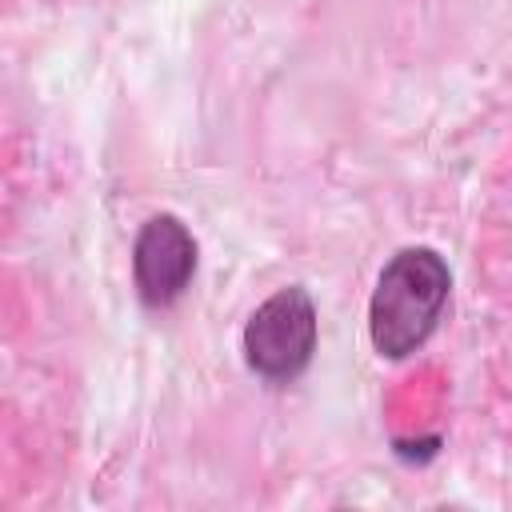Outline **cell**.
Here are the masks:
<instances>
[{
	"instance_id": "1",
	"label": "cell",
	"mask_w": 512,
	"mask_h": 512,
	"mask_svg": "<svg viewBox=\"0 0 512 512\" xmlns=\"http://www.w3.org/2000/svg\"><path fill=\"white\" fill-rule=\"evenodd\" d=\"M452 272L432 248H400L376 276L368 300V336L372 348L388 360L416 352L440 324L448 304Z\"/></svg>"
},
{
	"instance_id": "2",
	"label": "cell",
	"mask_w": 512,
	"mask_h": 512,
	"mask_svg": "<svg viewBox=\"0 0 512 512\" xmlns=\"http://www.w3.org/2000/svg\"><path fill=\"white\" fill-rule=\"evenodd\" d=\"M316 352V304L292 284L268 296L244 324V360L256 376L284 384L296 380Z\"/></svg>"
},
{
	"instance_id": "3",
	"label": "cell",
	"mask_w": 512,
	"mask_h": 512,
	"mask_svg": "<svg viewBox=\"0 0 512 512\" xmlns=\"http://www.w3.org/2000/svg\"><path fill=\"white\" fill-rule=\"evenodd\" d=\"M196 272V240L176 216H152L132 244V276L136 292L148 308H168L184 296Z\"/></svg>"
}]
</instances>
